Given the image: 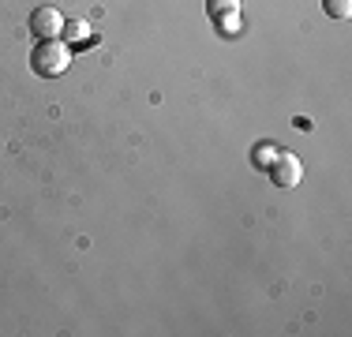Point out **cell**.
<instances>
[{
  "label": "cell",
  "mask_w": 352,
  "mask_h": 337,
  "mask_svg": "<svg viewBox=\"0 0 352 337\" xmlns=\"http://www.w3.org/2000/svg\"><path fill=\"white\" fill-rule=\"evenodd\" d=\"M72 64V49L64 38H49V41H38L34 53H30V67H34L38 75H45V79H53V75H64Z\"/></svg>",
  "instance_id": "cell-1"
},
{
  "label": "cell",
  "mask_w": 352,
  "mask_h": 337,
  "mask_svg": "<svg viewBox=\"0 0 352 337\" xmlns=\"http://www.w3.org/2000/svg\"><path fill=\"white\" fill-rule=\"evenodd\" d=\"M64 15L56 12V8H34L30 12V34H34L38 41H49V38H60V30H64Z\"/></svg>",
  "instance_id": "cell-2"
},
{
  "label": "cell",
  "mask_w": 352,
  "mask_h": 337,
  "mask_svg": "<svg viewBox=\"0 0 352 337\" xmlns=\"http://www.w3.org/2000/svg\"><path fill=\"white\" fill-rule=\"evenodd\" d=\"M270 173H274V184L278 188H296L300 180H304V165H300V157L296 154H278V162L270 165Z\"/></svg>",
  "instance_id": "cell-3"
},
{
  "label": "cell",
  "mask_w": 352,
  "mask_h": 337,
  "mask_svg": "<svg viewBox=\"0 0 352 337\" xmlns=\"http://www.w3.org/2000/svg\"><path fill=\"white\" fill-rule=\"evenodd\" d=\"M281 146H274V142H263V146H255V165L258 168H270L274 162H278Z\"/></svg>",
  "instance_id": "cell-4"
},
{
  "label": "cell",
  "mask_w": 352,
  "mask_h": 337,
  "mask_svg": "<svg viewBox=\"0 0 352 337\" xmlns=\"http://www.w3.org/2000/svg\"><path fill=\"white\" fill-rule=\"evenodd\" d=\"M87 34H90V27H87V23L75 19V23H64L60 38H64V41H87Z\"/></svg>",
  "instance_id": "cell-5"
},
{
  "label": "cell",
  "mask_w": 352,
  "mask_h": 337,
  "mask_svg": "<svg viewBox=\"0 0 352 337\" xmlns=\"http://www.w3.org/2000/svg\"><path fill=\"white\" fill-rule=\"evenodd\" d=\"M326 15H338V19H349L352 15V0H322Z\"/></svg>",
  "instance_id": "cell-6"
},
{
  "label": "cell",
  "mask_w": 352,
  "mask_h": 337,
  "mask_svg": "<svg viewBox=\"0 0 352 337\" xmlns=\"http://www.w3.org/2000/svg\"><path fill=\"white\" fill-rule=\"evenodd\" d=\"M225 12H240V0H210V15H225Z\"/></svg>",
  "instance_id": "cell-7"
},
{
  "label": "cell",
  "mask_w": 352,
  "mask_h": 337,
  "mask_svg": "<svg viewBox=\"0 0 352 337\" xmlns=\"http://www.w3.org/2000/svg\"><path fill=\"white\" fill-rule=\"evenodd\" d=\"M217 23H221V30H225V34H236V27H240V12H225V15H217Z\"/></svg>",
  "instance_id": "cell-8"
}]
</instances>
